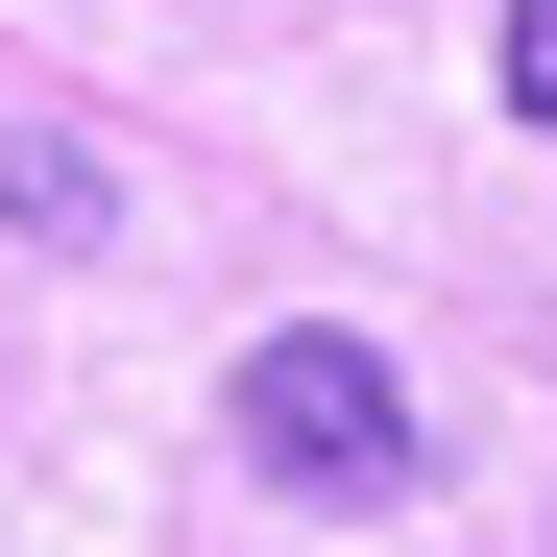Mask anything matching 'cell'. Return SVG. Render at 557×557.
I'll use <instances>...</instances> for the list:
<instances>
[{"instance_id": "6da1fadb", "label": "cell", "mask_w": 557, "mask_h": 557, "mask_svg": "<svg viewBox=\"0 0 557 557\" xmlns=\"http://www.w3.org/2000/svg\"><path fill=\"white\" fill-rule=\"evenodd\" d=\"M243 460H267L292 509H388V485H412V388H388L339 315H292V339H243Z\"/></svg>"}, {"instance_id": "7a4b0ae2", "label": "cell", "mask_w": 557, "mask_h": 557, "mask_svg": "<svg viewBox=\"0 0 557 557\" xmlns=\"http://www.w3.org/2000/svg\"><path fill=\"white\" fill-rule=\"evenodd\" d=\"M509 122H557V0H509Z\"/></svg>"}]
</instances>
